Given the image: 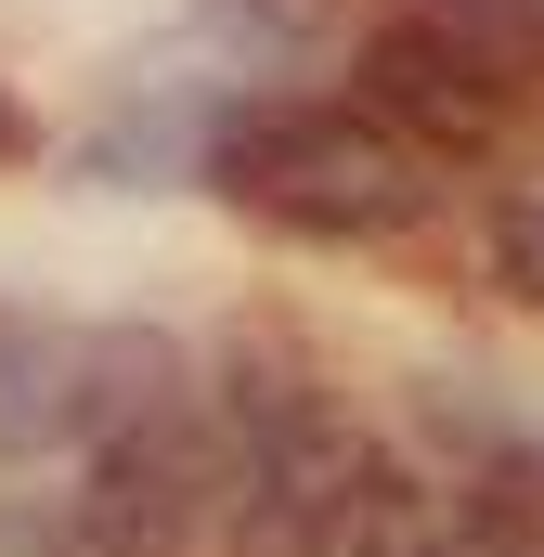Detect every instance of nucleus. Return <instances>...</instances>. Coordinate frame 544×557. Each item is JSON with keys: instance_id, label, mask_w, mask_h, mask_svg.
I'll use <instances>...</instances> for the list:
<instances>
[{"instance_id": "f257e3e1", "label": "nucleus", "mask_w": 544, "mask_h": 557, "mask_svg": "<svg viewBox=\"0 0 544 557\" xmlns=\"http://www.w3.org/2000/svg\"><path fill=\"white\" fill-rule=\"evenodd\" d=\"M208 182L272 221V234H324V247H363V234H415L428 221V156L403 131H376L363 104H298V91H247L221 143H208Z\"/></svg>"}, {"instance_id": "f03ea898", "label": "nucleus", "mask_w": 544, "mask_h": 557, "mask_svg": "<svg viewBox=\"0 0 544 557\" xmlns=\"http://www.w3.org/2000/svg\"><path fill=\"white\" fill-rule=\"evenodd\" d=\"M234 493H247V454H234L221 403H169L78 467L65 519L91 557H195L208 532H234Z\"/></svg>"}, {"instance_id": "7ed1b4c3", "label": "nucleus", "mask_w": 544, "mask_h": 557, "mask_svg": "<svg viewBox=\"0 0 544 557\" xmlns=\"http://www.w3.org/2000/svg\"><path fill=\"white\" fill-rule=\"evenodd\" d=\"M363 117L403 131L415 156H480V143L506 131V91H480L415 13H376V26H363Z\"/></svg>"}, {"instance_id": "20e7f679", "label": "nucleus", "mask_w": 544, "mask_h": 557, "mask_svg": "<svg viewBox=\"0 0 544 557\" xmlns=\"http://www.w3.org/2000/svg\"><path fill=\"white\" fill-rule=\"evenodd\" d=\"M65 389H78V324L0 311V454H65Z\"/></svg>"}, {"instance_id": "39448f33", "label": "nucleus", "mask_w": 544, "mask_h": 557, "mask_svg": "<svg viewBox=\"0 0 544 557\" xmlns=\"http://www.w3.org/2000/svg\"><path fill=\"white\" fill-rule=\"evenodd\" d=\"M415 26L480 78V91H544V0H415Z\"/></svg>"}, {"instance_id": "423d86ee", "label": "nucleus", "mask_w": 544, "mask_h": 557, "mask_svg": "<svg viewBox=\"0 0 544 557\" xmlns=\"http://www.w3.org/2000/svg\"><path fill=\"white\" fill-rule=\"evenodd\" d=\"M195 13H208V39H221L234 65H298V52L337 39L350 0H195Z\"/></svg>"}, {"instance_id": "0eeeda50", "label": "nucleus", "mask_w": 544, "mask_h": 557, "mask_svg": "<svg viewBox=\"0 0 544 557\" xmlns=\"http://www.w3.org/2000/svg\"><path fill=\"white\" fill-rule=\"evenodd\" d=\"M493 285L506 298H544V182H506L493 195Z\"/></svg>"}, {"instance_id": "6e6552de", "label": "nucleus", "mask_w": 544, "mask_h": 557, "mask_svg": "<svg viewBox=\"0 0 544 557\" xmlns=\"http://www.w3.org/2000/svg\"><path fill=\"white\" fill-rule=\"evenodd\" d=\"M26 156H39V117H26V104L0 91V169H26Z\"/></svg>"}]
</instances>
